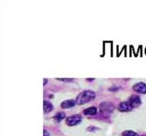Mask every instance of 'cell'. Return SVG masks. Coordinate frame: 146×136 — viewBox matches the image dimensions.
Wrapping results in <instances>:
<instances>
[{
    "mask_svg": "<svg viewBox=\"0 0 146 136\" xmlns=\"http://www.w3.org/2000/svg\"><path fill=\"white\" fill-rule=\"evenodd\" d=\"M96 93L91 90L84 91L78 95L76 99V102L78 105H83L88 103L90 101L95 99Z\"/></svg>",
    "mask_w": 146,
    "mask_h": 136,
    "instance_id": "1",
    "label": "cell"
},
{
    "mask_svg": "<svg viewBox=\"0 0 146 136\" xmlns=\"http://www.w3.org/2000/svg\"><path fill=\"white\" fill-rule=\"evenodd\" d=\"M100 112L104 116H109L115 109V106L111 102H103L99 106Z\"/></svg>",
    "mask_w": 146,
    "mask_h": 136,
    "instance_id": "2",
    "label": "cell"
},
{
    "mask_svg": "<svg viewBox=\"0 0 146 136\" xmlns=\"http://www.w3.org/2000/svg\"><path fill=\"white\" fill-rule=\"evenodd\" d=\"M81 121V116L78 114L72 115L66 120V123L69 126H74L78 124Z\"/></svg>",
    "mask_w": 146,
    "mask_h": 136,
    "instance_id": "3",
    "label": "cell"
},
{
    "mask_svg": "<svg viewBox=\"0 0 146 136\" xmlns=\"http://www.w3.org/2000/svg\"><path fill=\"white\" fill-rule=\"evenodd\" d=\"M128 101L131 103V105L132 106L133 108L138 107V106H139L141 103V98L138 96H137V95H132V96L128 99Z\"/></svg>",
    "mask_w": 146,
    "mask_h": 136,
    "instance_id": "4",
    "label": "cell"
},
{
    "mask_svg": "<svg viewBox=\"0 0 146 136\" xmlns=\"http://www.w3.org/2000/svg\"><path fill=\"white\" fill-rule=\"evenodd\" d=\"M118 110L122 112H127L131 111L133 108L131 105V103L128 101H123L121 103H119L118 106Z\"/></svg>",
    "mask_w": 146,
    "mask_h": 136,
    "instance_id": "5",
    "label": "cell"
},
{
    "mask_svg": "<svg viewBox=\"0 0 146 136\" xmlns=\"http://www.w3.org/2000/svg\"><path fill=\"white\" fill-rule=\"evenodd\" d=\"M133 89L141 94L146 93V84L144 82H138L133 86Z\"/></svg>",
    "mask_w": 146,
    "mask_h": 136,
    "instance_id": "6",
    "label": "cell"
},
{
    "mask_svg": "<svg viewBox=\"0 0 146 136\" xmlns=\"http://www.w3.org/2000/svg\"><path fill=\"white\" fill-rule=\"evenodd\" d=\"M76 103V101L73 100V99H68V100L64 101L61 103V106L63 109H70V108L75 106Z\"/></svg>",
    "mask_w": 146,
    "mask_h": 136,
    "instance_id": "7",
    "label": "cell"
},
{
    "mask_svg": "<svg viewBox=\"0 0 146 136\" xmlns=\"http://www.w3.org/2000/svg\"><path fill=\"white\" fill-rule=\"evenodd\" d=\"M53 106L52 103L51 102L48 101H44V111L45 113H48L51 112L53 110Z\"/></svg>",
    "mask_w": 146,
    "mask_h": 136,
    "instance_id": "8",
    "label": "cell"
},
{
    "mask_svg": "<svg viewBox=\"0 0 146 136\" xmlns=\"http://www.w3.org/2000/svg\"><path fill=\"white\" fill-rule=\"evenodd\" d=\"M84 113L86 116H94L97 113V108L95 106L88 108L84 110Z\"/></svg>",
    "mask_w": 146,
    "mask_h": 136,
    "instance_id": "9",
    "label": "cell"
},
{
    "mask_svg": "<svg viewBox=\"0 0 146 136\" xmlns=\"http://www.w3.org/2000/svg\"><path fill=\"white\" fill-rule=\"evenodd\" d=\"M65 113H64V112H58V113H56L54 115V120L56 123H59L60 121H61L65 118Z\"/></svg>",
    "mask_w": 146,
    "mask_h": 136,
    "instance_id": "10",
    "label": "cell"
},
{
    "mask_svg": "<svg viewBox=\"0 0 146 136\" xmlns=\"http://www.w3.org/2000/svg\"><path fill=\"white\" fill-rule=\"evenodd\" d=\"M123 136H138V134L132 130H125L123 133Z\"/></svg>",
    "mask_w": 146,
    "mask_h": 136,
    "instance_id": "11",
    "label": "cell"
},
{
    "mask_svg": "<svg viewBox=\"0 0 146 136\" xmlns=\"http://www.w3.org/2000/svg\"><path fill=\"white\" fill-rule=\"evenodd\" d=\"M56 79L60 81H63V82H71L74 79H68V78H64V79H61V78H57Z\"/></svg>",
    "mask_w": 146,
    "mask_h": 136,
    "instance_id": "12",
    "label": "cell"
},
{
    "mask_svg": "<svg viewBox=\"0 0 146 136\" xmlns=\"http://www.w3.org/2000/svg\"><path fill=\"white\" fill-rule=\"evenodd\" d=\"M44 136H50L49 133H48V131H47L46 130H45V129L44 130Z\"/></svg>",
    "mask_w": 146,
    "mask_h": 136,
    "instance_id": "13",
    "label": "cell"
},
{
    "mask_svg": "<svg viewBox=\"0 0 146 136\" xmlns=\"http://www.w3.org/2000/svg\"><path fill=\"white\" fill-rule=\"evenodd\" d=\"M44 85H45V84H46L47 82V79H44Z\"/></svg>",
    "mask_w": 146,
    "mask_h": 136,
    "instance_id": "14",
    "label": "cell"
}]
</instances>
